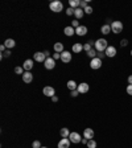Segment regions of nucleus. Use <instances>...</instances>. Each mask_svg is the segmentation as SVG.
Segmentation results:
<instances>
[{
	"label": "nucleus",
	"instance_id": "c03bdc74",
	"mask_svg": "<svg viewBox=\"0 0 132 148\" xmlns=\"http://www.w3.org/2000/svg\"><path fill=\"white\" fill-rule=\"evenodd\" d=\"M44 54L46 56V58H48V57H50V53H49L48 50H45V52H44Z\"/></svg>",
	"mask_w": 132,
	"mask_h": 148
},
{
	"label": "nucleus",
	"instance_id": "9d476101",
	"mask_svg": "<svg viewBox=\"0 0 132 148\" xmlns=\"http://www.w3.org/2000/svg\"><path fill=\"white\" fill-rule=\"evenodd\" d=\"M61 61H62L63 64H69V62L71 61V52L65 50V52L61 53Z\"/></svg>",
	"mask_w": 132,
	"mask_h": 148
},
{
	"label": "nucleus",
	"instance_id": "473e14b6",
	"mask_svg": "<svg viewBox=\"0 0 132 148\" xmlns=\"http://www.w3.org/2000/svg\"><path fill=\"white\" fill-rule=\"evenodd\" d=\"M71 27H73L74 29H77V28L79 27V21H78V20H74V21H71Z\"/></svg>",
	"mask_w": 132,
	"mask_h": 148
},
{
	"label": "nucleus",
	"instance_id": "393cba45",
	"mask_svg": "<svg viewBox=\"0 0 132 148\" xmlns=\"http://www.w3.org/2000/svg\"><path fill=\"white\" fill-rule=\"evenodd\" d=\"M77 87H78V85H77L74 81H69L67 82V89L70 90V91H73V90H77Z\"/></svg>",
	"mask_w": 132,
	"mask_h": 148
},
{
	"label": "nucleus",
	"instance_id": "9b49d317",
	"mask_svg": "<svg viewBox=\"0 0 132 148\" xmlns=\"http://www.w3.org/2000/svg\"><path fill=\"white\" fill-rule=\"evenodd\" d=\"M33 60L37 62H45L46 56L44 54V52H36L35 56H33Z\"/></svg>",
	"mask_w": 132,
	"mask_h": 148
},
{
	"label": "nucleus",
	"instance_id": "6e6552de",
	"mask_svg": "<svg viewBox=\"0 0 132 148\" xmlns=\"http://www.w3.org/2000/svg\"><path fill=\"white\" fill-rule=\"evenodd\" d=\"M77 90H78V93H79V94H86V93H89L90 86H89V83L82 82V83H79V85H78Z\"/></svg>",
	"mask_w": 132,
	"mask_h": 148
},
{
	"label": "nucleus",
	"instance_id": "4c0bfd02",
	"mask_svg": "<svg viewBox=\"0 0 132 148\" xmlns=\"http://www.w3.org/2000/svg\"><path fill=\"white\" fill-rule=\"evenodd\" d=\"M97 57H98V58H101V60H103L104 57H106V54H104V52H98L97 53Z\"/></svg>",
	"mask_w": 132,
	"mask_h": 148
},
{
	"label": "nucleus",
	"instance_id": "4be33fe9",
	"mask_svg": "<svg viewBox=\"0 0 132 148\" xmlns=\"http://www.w3.org/2000/svg\"><path fill=\"white\" fill-rule=\"evenodd\" d=\"M83 50V45L79 44V42H77V44L73 45V53H81Z\"/></svg>",
	"mask_w": 132,
	"mask_h": 148
},
{
	"label": "nucleus",
	"instance_id": "7c9ffc66",
	"mask_svg": "<svg viewBox=\"0 0 132 148\" xmlns=\"http://www.w3.org/2000/svg\"><path fill=\"white\" fill-rule=\"evenodd\" d=\"M74 12H75V9H74V8H71V7H69L67 9H66V15H67V16H71V15H74Z\"/></svg>",
	"mask_w": 132,
	"mask_h": 148
},
{
	"label": "nucleus",
	"instance_id": "c9c22d12",
	"mask_svg": "<svg viewBox=\"0 0 132 148\" xmlns=\"http://www.w3.org/2000/svg\"><path fill=\"white\" fill-rule=\"evenodd\" d=\"M83 11H85V13H87V15H91V13H93V8H91L90 5H89L87 8H85Z\"/></svg>",
	"mask_w": 132,
	"mask_h": 148
},
{
	"label": "nucleus",
	"instance_id": "1a4fd4ad",
	"mask_svg": "<svg viewBox=\"0 0 132 148\" xmlns=\"http://www.w3.org/2000/svg\"><path fill=\"white\" fill-rule=\"evenodd\" d=\"M104 54H106V57H110V58H112V57H115V56H116V48H115V46H112V45H108V48L106 49Z\"/></svg>",
	"mask_w": 132,
	"mask_h": 148
},
{
	"label": "nucleus",
	"instance_id": "b1692460",
	"mask_svg": "<svg viewBox=\"0 0 132 148\" xmlns=\"http://www.w3.org/2000/svg\"><path fill=\"white\" fill-rule=\"evenodd\" d=\"M59 135H61V138H69V135H70V131L69 128H61V131H59Z\"/></svg>",
	"mask_w": 132,
	"mask_h": 148
},
{
	"label": "nucleus",
	"instance_id": "e433bc0d",
	"mask_svg": "<svg viewBox=\"0 0 132 148\" xmlns=\"http://www.w3.org/2000/svg\"><path fill=\"white\" fill-rule=\"evenodd\" d=\"M11 56V52H9V49H7L5 52H3V54H1V58H4V57H9Z\"/></svg>",
	"mask_w": 132,
	"mask_h": 148
},
{
	"label": "nucleus",
	"instance_id": "7ed1b4c3",
	"mask_svg": "<svg viewBox=\"0 0 132 148\" xmlns=\"http://www.w3.org/2000/svg\"><path fill=\"white\" fill-rule=\"evenodd\" d=\"M123 31V23L122 21H112L111 23V32H114L115 35H119Z\"/></svg>",
	"mask_w": 132,
	"mask_h": 148
},
{
	"label": "nucleus",
	"instance_id": "79ce46f5",
	"mask_svg": "<svg viewBox=\"0 0 132 148\" xmlns=\"http://www.w3.org/2000/svg\"><path fill=\"white\" fill-rule=\"evenodd\" d=\"M87 143H89V140H87L86 138H82V144H86L87 145Z\"/></svg>",
	"mask_w": 132,
	"mask_h": 148
},
{
	"label": "nucleus",
	"instance_id": "6ab92c4d",
	"mask_svg": "<svg viewBox=\"0 0 132 148\" xmlns=\"http://www.w3.org/2000/svg\"><path fill=\"white\" fill-rule=\"evenodd\" d=\"M53 48H54L56 53H62V52H65V49H63V44H62V42H56Z\"/></svg>",
	"mask_w": 132,
	"mask_h": 148
},
{
	"label": "nucleus",
	"instance_id": "cd10ccee",
	"mask_svg": "<svg viewBox=\"0 0 132 148\" xmlns=\"http://www.w3.org/2000/svg\"><path fill=\"white\" fill-rule=\"evenodd\" d=\"M93 48H94V46H93V45H91L89 41H87L86 44L83 45V50H85V52H90V50H91Z\"/></svg>",
	"mask_w": 132,
	"mask_h": 148
},
{
	"label": "nucleus",
	"instance_id": "f8f14e48",
	"mask_svg": "<svg viewBox=\"0 0 132 148\" xmlns=\"http://www.w3.org/2000/svg\"><path fill=\"white\" fill-rule=\"evenodd\" d=\"M70 147V139L69 138H62L58 141V148H69Z\"/></svg>",
	"mask_w": 132,
	"mask_h": 148
},
{
	"label": "nucleus",
	"instance_id": "a211bd4d",
	"mask_svg": "<svg viewBox=\"0 0 132 148\" xmlns=\"http://www.w3.org/2000/svg\"><path fill=\"white\" fill-rule=\"evenodd\" d=\"M74 16H75V19L77 20H79V19H82L85 16V11L82 9V8H77L75 9V12H74Z\"/></svg>",
	"mask_w": 132,
	"mask_h": 148
},
{
	"label": "nucleus",
	"instance_id": "bb28decb",
	"mask_svg": "<svg viewBox=\"0 0 132 148\" xmlns=\"http://www.w3.org/2000/svg\"><path fill=\"white\" fill-rule=\"evenodd\" d=\"M15 73H16V74H21V76H23V74H24V68H23V66H16V68H15Z\"/></svg>",
	"mask_w": 132,
	"mask_h": 148
},
{
	"label": "nucleus",
	"instance_id": "72a5a7b5",
	"mask_svg": "<svg viewBox=\"0 0 132 148\" xmlns=\"http://www.w3.org/2000/svg\"><path fill=\"white\" fill-rule=\"evenodd\" d=\"M127 45H128V40H127V38H123L122 41H120V46L124 48V46H127Z\"/></svg>",
	"mask_w": 132,
	"mask_h": 148
},
{
	"label": "nucleus",
	"instance_id": "a18cd8bd",
	"mask_svg": "<svg viewBox=\"0 0 132 148\" xmlns=\"http://www.w3.org/2000/svg\"><path fill=\"white\" fill-rule=\"evenodd\" d=\"M41 148H48V147H41Z\"/></svg>",
	"mask_w": 132,
	"mask_h": 148
},
{
	"label": "nucleus",
	"instance_id": "2eb2a0df",
	"mask_svg": "<svg viewBox=\"0 0 132 148\" xmlns=\"http://www.w3.org/2000/svg\"><path fill=\"white\" fill-rule=\"evenodd\" d=\"M23 68H24L25 72H31L32 68H33V60H25L24 64H23Z\"/></svg>",
	"mask_w": 132,
	"mask_h": 148
},
{
	"label": "nucleus",
	"instance_id": "aec40b11",
	"mask_svg": "<svg viewBox=\"0 0 132 148\" xmlns=\"http://www.w3.org/2000/svg\"><path fill=\"white\" fill-rule=\"evenodd\" d=\"M63 33H65L66 36H73V35H75V29L70 25V27H66L65 29H63Z\"/></svg>",
	"mask_w": 132,
	"mask_h": 148
},
{
	"label": "nucleus",
	"instance_id": "58836bf2",
	"mask_svg": "<svg viewBox=\"0 0 132 148\" xmlns=\"http://www.w3.org/2000/svg\"><path fill=\"white\" fill-rule=\"evenodd\" d=\"M70 95H71V96H74V98H75V96H78V95H79V93H78V90H73V91L70 93Z\"/></svg>",
	"mask_w": 132,
	"mask_h": 148
},
{
	"label": "nucleus",
	"instance_id": "0eeeda50",
	"mask_svg": "<svg viewBox=\"0 0 132 148\" xmlns=\"http://www.w3.org/2000/svg\"><path fill=\"white\" fill-rule=\"evenodd\" d=\"M42 93H44V95L45 96L53 98V96L56 95V90H54V87H52V86H45L44 87V90H42Z\"/></svg>",
	"mask_w": 132,
	"mask_h": 148
},
{
	"label": "nucleus",
	"instance_id": "39448f33",
	"mask_svg": "<svg viewBox=\"0 0 132 148\" xmlns=\"http://www.w3.org/2000/svg\"><path fill=\"white\" fill-rule=\"evenodd\" d=\"M69 139H70V141H71V143H74V144L82 143V136H81L78 132H70Z\"/></svg>",
	"mask_w": 132,
	"mask_h": 148
},
{
	"label": "nucleus",
	"instance_id": "ddd939ff",
	"mask_svg": "<svg viewBox=\"0 0 132 148\" xmlns=\"http://www.w3.org/2000/svg\"><path fill=\"white\" fill-rule=\"evenodd\" d=\"M83 138H86L87 140H91V139L94 138V130H93V128H85Z\"/></svg>",
	"mask_w": 132,
	"mask_h": 148
},
{
	"label": "nucleus",
	"instance_id": "f704fd0d",
	"mask_svg": "<svg viewBox=\"0 0 132 148\" xmlns=\"http://www.w3.org/2000/svg\"><path fill=\"white\" fill-rule=\"evenodd\" d=\"M125 91H127L128 95H132V85H128V86L125 87Z\"/></svg>",
	"mask_w": 132,
	"mask_h": 148
},
{
	"label": "nucleus",
	"instance_id": "37998d69",
	"mask_svg": "<svg viewBox=\"0 0 132 148\" xmlns=\"http://www.w3.org/2000/svg\"><path fill=\"white\" fill-rule=\"evenodd\" d=\"M52 100H53V102H54V103H56V102H58V98H57V96L54 95V96H53V98H52Z\"/></svg>",
	"mask_w": 132,
	"mask_h": 148
},
{
	"label": "nucleus",
	"instance_id": "c756f323",
	"mask_svg": "<svg viewBox=\"0 0 132 148\" xmlns=\"http://www.w3.org/2000/svg\"><path fill=\"white\" fill-rule=\"evenodd\" d=\"M41 143H40V140H35L33 143H32V148H41Z\"/></svg>",
	"mask_w": 132,
	"mask_h": 148
},
{
	"label": "nucleus",
	"instance_id": "412c9836",
	"mask_svg": "<svg viewBox=\"0 0 132 148\" xmlns=\"http://www.w3.org/2000/svg\"><path fill=\"white\" fill-rule=\"evenodd\" d=\"M4 45H5V48L7 49H12V48H15L16 42H15V40H12V38H7L5 42H4Z\"/></svg>",
	"mask_w": 132,
	"mask_h": 148
},
{
	"label": "nucleus",
	"instance_id": "5701e85b",
	"mask_svg": "<svg viewBox=\"0 0 132 148\" xmlns=\"http://www.w3.org/2000/svg\"><path fill=\"white\" fill-rule=\"evenodd\" d=\"M69 5L74 9H77V8L81 7V0H69Z\"/></svg>",
	"mask_w": 132,
	"mask_h": 148
},
{
	"label": "nucleus",
	"instance_id": "dca6fc26",
	"mask_svg": "<svg viewBox=\"0 0 132 148\" xmlns=\"http://www.w3.org/2000/svg\"><path fill=\"white\" fill-rule=\"evenodd\" d=\"M23 81H24L25 83H31L32 81H33V74H32L31 72H25L24 74H23Z\"/></svg>",
	"mask_w": 132,
	"mask_h": 148
},
{
	"label": "nucleus",
	"instance_id": "4468645a",
	"mask_svg": "<svg viewBox=\"0 0 132 148\" xmlns=\"http://www.w3.org/2000/svg\"><path fill=\"white\" fill-rule=\"evenodd\" d=\"M75 35L78 36H86L87 35V27H85V25H79V27L75 29Z\"/></svg>",
	"mask_w": 132,
	"mask_h": 148
},
{
	"label": "nucleus",
	"instance_id": "ea45409f",
	"mask_svg": "<svg viewBox=\"0 0 132 148\" xmlns=\"http://www.w3.org/2000/svg\"><path fill=\"white\" fill-rule=\"evenodd\" d=\"M52 57H53L54 60H59V58H61V53H54Z\"/></svg>",
	"mask_w": 132,
	"mask_h": 148
},
{
	"label": "nucleus",
	"instance_id": "20e7f679",
	"mask_svg": "<svg viewBox=\"0 0 132 148\" xmlns=\"http://www.w3.org/2000/svg\"><path fill=\"white\" fill-rule=\"evenodd\" d=\"M102 65H103V60H101V58H93L91 60V62H90V68L93 70H98V69H101L102 68Z\"/></svg>",
	"mask_w": 132,
	"mask_h": 148
},
{
	"label": "nucleus",
	"instance_id": "c85d7f7f",
	"mask_svg": "<svg viewBox=\"0 0 132 148\" xmlns=\"http://www.w3.org/2000/svg\"><path fill=\"white\" fill-rule=\"evenodd\" d=\"M87 148H97V141H95L94 139L89 140V143H87Z\"/></svg>",
	"mask_w": 132,
	"mask_h": 148
},
{
	"label": "nucleus",
	"instance_id": "2f4dec72",
	"mask_svg": "<svg viewBox=\"0 0 132 148\" xmlns=\"http://www.w3.org/2000/svg\"><path fill=\"white\" fill-rule=\"evenodd\" d=\"M89 7V1H86V0H82V1H81V8H82V9H85V8H87Z\"/></svg>",
	"mask_w": 132,
	"mask_h": 148
},
{
	"label": "nucleus",
	"instance_id": "f3484780",
	"mask_svg": "<svg viewBox=\"0 0 132 148\" xmlns=\"http://www.w3.org/2000/svg\"><path fill=\"white\" fill-rule=\"evenodd\" d=\"M101 32L104 36L108 35V33H111V24H103L101 28Z\"/></svg>",
	"mask_w": 132,
	"mask_h": 148
},
{
	"label": "nucleus",
	"instance_id": "49530a36",
	"mask_svg": "<svg viewBox=\"0 0 132 148\" xmlns=\"http://www.w3.org/2000/svg\"><path fill=\"white\" fill-rule=\"evenodd\" d=\"M131 56H132V50H131Z\"/></svg>",
	"mask_w": 132,
	"mask_h": 148
},
{
	"label": "nucleus",
	"instance_id": "a878e982",
	"mask_svg": "<svg viewBox=\"0 0 132 148\" xmlns=\"http://www.w3.org/2000/svg\"><path fill=\"white\" fill-rule=\"evenodd\" d=\"M97 53H98V52L95 50V48H93L90 52H87V56H89V57L93 60V58H97Z\"/></svg>",
	"mask_w": 132,
	"mask_h": 148
},
{
	"label": "nucleus",
	"instance_id": "f03ea898",
	"mask_svg": "<svg viewBox=\"0 0 132 148\" xmlns=\"http://www.w3.org/2000/svg\"><path fill=\"white\" fill-rule=\"evenodd\" d=\"M49 8H50V11H53V12H61V11L63 9V4H62V1L54 0V1H52V3L49 4Z\"/></svg>",
	"mask_w": 132,
	"mask_h": 148
},
{
	"label": "nucleus",
	"instance_id": "423d86ee",
	"mask_svg": "<svg viewBox=\"0 0 132 148\" xmlns=\"http://www.w3.org/2000/svg\"><path fill=\"white\" fill-rule=\"evenodd\" d=\"M44 65H45V69L48 70H52L56 68V60L53 58V57H48V58L45 60V62H44Z\"/></svg>",
	"mask_w": 132,
	"mask_h": 148
},
{
	"label": "nucleus",
	"instance_id": "a19ab883",
	"mask_svg": "<svg viewBox=\"0 0 132 148\" xmlns=\"http://www.w3.org/2000/svg\"><path fill=\"white\" fill-rule=\"evenodd\" d=\"M127 81H128V85H132V74L128 77V78H127Z\"/></svg>",
	"mask_w": 132,
	"mask_h": 148
},
{
	"label": "nucleus",
	"instance_id": "f257e3e1",
	"mask_svg": "<svg viewBox=\"0 0 132 148\" xmlns=\"http://www.w3.org/2000/svg\"><path fill=\"white\" fill-rule=\"evenodd\" d=\"M95 50L97 52H106V49L108 48V42L106 38H98L95 41Z\"/></svg>",
	"mask_w": 132,
	"mask_h": 148
}]
</instances>
